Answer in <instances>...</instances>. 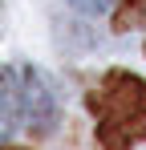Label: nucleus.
I'll use <instances>...</instances> for the list:
<instances>
[{"mask_svg":"<svg viewBox=\"0 0 146 150\" xmlns=\"http://www.w3.org/2000/svg\"><path fill=\"white\" fill-rule=\"evenodd\" d=\"M85 101L97 114L101 150H130L146 134V81L138 73L110 69Z\"/></svg>","mask_w":146,"mask_h":150,"instance_id":"1","label":"nucleus"},{"mask_svg":"<svg viewBox=\"0 0 146 150\" xmlns=\"http://www.w3.org/2000/svg\"><path fill=\"white\" fill-rule=\"evenodd\" d=\"M21 118L28 122L33 134H49L57 122V98L49 89V81L37 69H24V89H21Z\"/></svg>","mask_w":146,"mask_h":150,"instance_id":"2","label":"nucleus"},{"mask_svg":"<svg viewBox=\"0 0 146 150\" xmlns=\"http://www.w3.org/2000/svg\"><path fill=\"white\" fill-rule=\"evenodd\" d=\"M21 118V89H16V77L8 69H0V142L8 138V130Z\"/></svg>","mask_w":146,"mask_h":150,"instance_id":"3","label":"nucleus"},{"mask_svg":"<svg viewBox=\"0 0 146 150\" xmlns=\"http://www.w3.org/2000/svg\"><path fill=\"white\" fill-rule=\"evenodd\" d=\"M142 12H146V0H122L118 16H114V28H118V33H126V28H134Z\"/></svg>","mask_w":146,"mask_h":150,"instance_id":"4","label":"nucleus"},{"mask_svg":"<svg viewBox=\"0 0 146 150\" xmlns=\"http://www.w3.org/2000/svg\"><path fill=\"white\" fill-rule=\"evenodd\" d=\"M69 4L77 8V12H85V16H97V12H106L114 0H69Z\"/></svg>","mask_w":146,"mask_h":150,"instance_id":"5","label":"nucleus"},{"mask_svg":"<svg viewBox=\"0 0 146 150\" xmlns=\"http://www.w3.org/2000/svg\"><path fill=\"white\" fill-rule=\"evenodd\" d=\"M0 150H28V146H0Z\"/></svg>","mask_w":146,"mask_h":150,"instance_id":"6","label":"nucleus"}]
</instances>
